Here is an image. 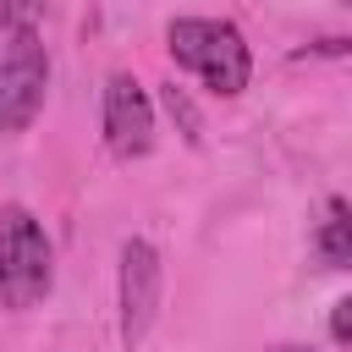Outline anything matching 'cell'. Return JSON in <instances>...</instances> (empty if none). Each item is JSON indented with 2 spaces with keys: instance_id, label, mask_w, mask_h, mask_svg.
<instances>
[{
  "instance_id": "5b68a950",
  "label": "cell",
  "mask_w": 352,
  "mask_h": 352,
  "mask_svg": "<svg viewBox=\"0 0 352 352\" xmlns=\"http://www.w3.org/2000/svg\"><path fill=\"white\" fill-rule=\"evenodd\" d=\"M99 132L121 165H132L154 148V99L132 72H110L104 99H99Z\"/></svg>"
},
{
  "instance_id": "30bf717a",
  "label": "cell",
  "mask_w": 352,
  "mask_h": 352,
  "mask_svg": "<svg viewBox=\"0 0 352 352\" xmlns=\"http://www.w3.org/2000/svg\"><path fill=\"white\" fill-rule=\"evenodd\" d=\"M280 352H314V346H280Z\"/></svg>"
},
{
  "instance_id": "8992f818",
  "label": "cell",
  "mask_w": 352,
  "mask_h": 352,
  "mask_svg": "<svg viewBox=\"0 0 352 352\" xmlns=\"http://www.w3.org/2000/svg\"><path fill=\"white\" fill-rule=\"evenodd\" d=\"M314 248L330 270H352V198H330L319 226H314Z\"/></svg>"
},
{
  "instance_id": "3957f363",
  "label": "cell",
  "mask_w": 352,
  "mask_h": 352,
  "mask_svg": "<svg viewBox=\"0 0 352 352\" xmlns=\"http://www.w3.org/2000/svg\"><path fill=\"white\" fill-rule=\"evenodd\" d=\"M50 94V55L38 33H11L0 50V138H16L38 121Z\"/></svg>"
},
{
  "instance_id": "7a4b0ae2",
  "label": "cell",
  "mask_w": 352,
  "mask_h": 352,
  "mask_svg": "<svg viewBox=\"0 0 352 352\" xmlns=\"http://www.w3.org/2000/svg\"><path fill=\"white\" fill-rule=\"evenodd\" d=\"M55 286V248L33 209L6 204L0 209V302L11 314H28Z\"/></svg>"
},
{
  "instance_id": "9c48e42d",
  "label": "cell",
  "mask_w": 352,
  "mask_h": 352,
  "mask_svg": "<svg viewBox=\"0 0 352 352\" xmlns=\"http://www.w3.org/2000/svg\"><path fill=\"white\" fill-rule=\"evenodd\" d=\"M330 341L352 346V292H346V297H336V308H330Z\"/></svg>"
},
{
  "instance_id": "52a82bcc",
  "label": "cell",
  "mask_w": 352,
  "mask_h": 352,
  "mask_svg": "<svg viewBox=\"0 0 352 352\" xmlns=\"http://www.w3.org/2000/svg\"><path fill=\"white\" fill-rule=\"evenodd\" d=\"M160 104H165V116L182 126V138H187V143H198V138H204V121H198V110H192L187 88H176V82H170V88L160 94Z\"/></svg>"
},
{
  "instance_id": "ba28073f",
  "label": "cell",
  "mask_w": 352,
  "mask_h": 352,
  "mask_svg": "<svg viewBox=\"0 0 352 352\" xmlns=\"http://www.w3.org/2000/svg\"><path fill=\"white\" fill-rule=\"evenodd\" d=\"M50 0H0V28L6 33H38Z\"/></svg>"
},
{
  "instance_id": "6da1fadb",
  "label": "cell",
  "mask_w": 352,
  "mask_h": 352,
  "mask_svg": "<svg viewBox=\"0 0 352 352\" xmlns=\"http://www.w3.org/2000/svg\"><path fill=\"white\" fill-rule=\"evenodd\" d=\"M165 50H170V60L182 72H192L220 99H236L253 82V50H248V38H242L236 22H220V16H176L165 28Z\"/></svg>"
},
{
  "instance_id": "277c9868",
  "label": "cell",
  "mask_w": 352,
  "mask_h": 352,
  "mask_svg": "<svg viewBox=\"0 0 352 352\" xmlns=\"http://www.w3.org/2000/svg\"><path fill=\"white\" fill-rule=\"evenodd\" d=\"M160 292H165L160 248H154L148 236H126V242H121V270H116V308H121V346H126V352H138L143 336L154 330Z\"/></svg>"
}]
</instances>
